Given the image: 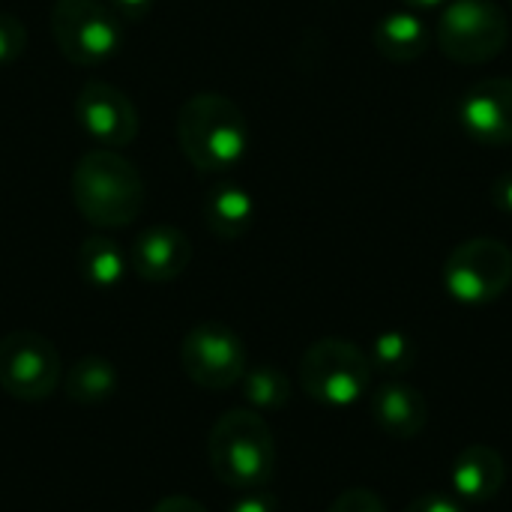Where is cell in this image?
Instances as JSON below:
<instances>
[{"label":"cell","mask_w":512,"mask_h":512,"mask_svg":"<svg viewBox=\"0 0 512 512\" xmlns=\"http://www.w3.org/2000/svg\"><path fill=\"white\" fill-rule=\"evenodd\" d=\"M72 204L96 228H126L144 210V177L120 150H87L72 168Z\"/></svg>","instance_id":"6da1fadb"},{"label":"cell","mask_w":512,"mask_h":512,"mask_svg":"<svg viewBox=\"0 0 512 512\" xmlns=\"http://www.w3.org/2000/svg\"><path fill=\"white\" fill-rule=\"evenodd\" d=\"M177 144L198 171H231L249 147V126L237 102L222 93H195L177 114Z\"/></svg>","instance_id":"7a4b0ae2"},{"label":"cell","mask_w":512,"mask_h":512,"mask_svg":"<svg viewBox=\"0 0 512 512\" xmlns=\"http://www.w3.org/2000/svg\"><path fill=\"white\" fill-rule=\"evenodd\" d=\"M207 459L219 483L234 492L264 489L276 471V438L258 411L234 408L216 420L207 438Z\"/></svg>","instance_id":"3957f363"},{"label":"cell","mask_w":512,"mask_h":512,"mask_svg":"<svg viewBox=\"0 0 512 512\" xmlns=\"http://www.w3.org/2000/svg\"><path fill=\"white\" fill-rule=\"evenodd\" d=\"M372 372L369 354L345 339H318L300 357L303 393L330 408H348L360 402L372 387Z\"/></svg>","instance_id":"277c9868"},{"label":"cell","mask_w":512,"mask_h":512,"mask_svg":"<svg viewBox=\"0 0 512 512\" xmlns=\"http://www.w3.org/2000/svg\"><path fill=\"white\" fill-rule=\"evenodd\" d=\"M444 288L462 306H489L512 285V252L498 237L459 243L444 261Z\"/></svg>","instance_id":"5b68a950"},{"label":"cell","mask_w":512,"mask_h":512,"mask_svg":"<svg viewBox=\"0 0 512 512\" xmlns=\"http://www.w3.org/2000/svg\"><path fill=\"white\" fill-rule=\"evenodd\" d=\"M510 39V21L492 0H450L438 21L441 51L465 66L495 60Z\"/></svg>","instance_id":"8992f818"},{"label":"cell","mask_w":512,"mask_h":512,"mask_svg":"<svg viewBox=\"0 0 512 512\" xmlns=\"http://www.w3.org/2000/svg\"><path fill=\"white\" fill-rule=\"evenodd\" d=\"M51 36L75 66H96L117 54L123 42L120 18L102 0H54Z\"/></svg>","instance_id":"52a82bcc"},{"label":"cell","mask_w":512,"mask_h":512,"mask_svg":"<svg viewBox=\"0 0 512 512\" xmlns=\"http://www.w3.org/2000/svg\"><path fill=\"white\" fill-rule=\"evenodd\" d=\"M60 354L51 339L15 330L0 339V387L21 402H42L60 384Z\"/></svg>","instance_id":"ba28073f"},{"label":"cell","mask_w":512,"mask_h":512,"mask_svg":"<svg viewBox=\"0 0 512 512\" xmlns=\"http://www.w3.org/2000/svg\"><path fill=\"white\" fill-rule=\"evenodd\" d=\"M180 366L192 384L204 390H228L240 384L246 375L243 339L225 324H198L183 336Z\"/></svg>","instance_id":"9c48e42d"},{"label":"cell","mask_w":512,"mask_h":512,"mask_svg":"<svg viewBox=\"0 0 512 512\" xmlns=\"http://www.w3.org/2000/svg\"><path fill=\"white\" fill-rule=\"evenodd\" d=\"M75 120L87 132V138L111 150L132 144L138 135V111L132 99L108 81H87L78 90Z\"/></svg>","instance_id":"30bf717a"},{"label":"cell","mask_w":512,"mask_h":512,"mask_svg":"<svg viewBox=\"0 0 512 512\" xmlns=\"http://www.w3.org/2000/svg\"><path fill=\"white\" fill-rule=\"evenodd\" d=\"M459 123L477 144H512V78H483L459 102Z\"/></svg>","instance_id":"8fae6325"},{"label":"cell","mask_w":512,"mask_h":512,"mask_svg":"<svg viewBox=\"0 0 512 512\" xmlns=\"http://www.w3.org/2000/svg\"><path fill=\"white\" fill-rule=\"evenodd\" d=\"M189 261H192V243L174 225H153L141 231L129 252V264L135 276L153 285L177 279L189 267Z\"/></svg>","instance_id":"7c38bea8"},{"label":"cell","mask_w":512,"mask_h":512,"mask_svg":"<svg viewBox=\"0 0 512 512\" xmlns=\"http://www.w3.org/2000/svg\"><path fill=\"white\" fill-rule=\"evenodd\" d=\"M507 483V465L504 456L495 447L471 444L465 447L453 468H450V486L453 492L468 504H489L501 495Z\"/></svg>","instance_id":"4fadbf2b"},{"label":"cell","mask_w":512,"mask_h":512,"mask_svg":"<svg viewBox=\"0 0 512 512\" xmlns=\"http://www.w3.org/2000/svg\"><path fill=\"white\" fill-rule=\"evenodd\" d=\"M372 420L396 441L417 438L429 423V405L420 390L402 381H390L372 393Z\"/></svg>","instance_id":"5bb4252c"},{"label":"cell","mask_w":512,"mask_h":512,"mask_svg":"<svg viewBox=\"0 0 512 512\" xmlns=\"http://www.w3.org/2000/svg\"><path fill=\"white\" fill-rule=\"evenodd\" d=\"M372 42H375L378 54L387 57L390 63H414L426 54L432 36L420 15H414L411 9H402V12L384 15L375 24Z\"/></svg>","instance_id":"9a60e30c"},{"label":"cell","mask_w":512,"mask_h":512,"mask_svg":"<svg viewBox=\"0 0 512 512\" xmlns=\"http://www.w3.org/2000/svg\"><path fill=\"white\" fill-rule=\"evenodd\" d=\"M204 222L219 240H240L255 222V201L237 183H219L204 195Z\"/></svg>","instance_id":"2e32d148"},{"label":"cell","mask_w":512,"mask_h":512,"mask_svg":"<svg viewBox=\"0 0 512 512\" xmlns=\"http://www.w3.org/2000/svg\"><path fill=\"white\" fill-rule=\"evenodd\" d=\"M78 273L93 288H117L126 276V255L111 237L93 234L78 246Z\"/></svg>","instance_id":"e0dca14e"},{"label":"cell","mask_w":512,"mask_h":512,"mask_svg":"<svg viewBox=\"0 0 512 512\" xmlns=\"http://www.w3.org/2000/svg\"><path fill=\"white\" fill-rule=\"evenodd\" d=\"M63 387H66V396L75 405H87V408L102 405L117 390V369L105 357L87 354V357L72 363V369L66 372Z\"/></svg>","instance_id":"ac0fdd59"},{"label":"cell","mask_w":512,"mask_h":512,"mask_svg":"<svg viewBox=\"0 0 512 512\" xmlns=\"http://www.w3.org/2000/svg\"><path fill=\"white\" fill-rule=\"evenodd\" d=\"M243 393L258 411H282L291 402V381L279 366H258L243 375Z\"/></svg>","instance_id":"d6986e66"},{"label":"cell","mask_w":512,"mask_h":512,"mask_svg":"<svg viewBox=\"0 0 512 512\" xmlns=\"http://www.w3.org/2000/svg\"><path fill=\"white\" fill-rule=\"evenodd\" d=\"M369 360H372L375 372L399 378V375H408L417 366V345L411 342V336H405L399 330H387V333L375 336Z\"/></svg>","instance_id":"ffe728a7"},{"label":"cell","mask_w":512,"mask_h":512,"mask_svg":"<svg viewBox=\"0 0 512 512\" xmlns=\"http://www.w3.org/2000/svg\"><path fill=\"white\" fill-rule=\"evenodd\" d=\"M27 48V27L21 18L0 12V66L18 60Z\"/></svg>","instance_id":"44dd1931"},{"label":"cell","mask_w":512,"mask_h":512,"mask_svg":"<svg viewBox=\"0 0 512 512\" xmlns=\"http://www.w3.org/2000/svg\"><path fill=\"white\" fill-rule=\"evenodd\" d=\"M327 512H387L384 501L372 489H348L342 492Z\"/></svg>","instance_id":"7402d4cb"},{"label":"cell","mask_w":512,"mask_h":512,"mask_svg":"<svg viewBox=\"0 0 512 512\" xmlns=\"http://www.w3.org/2000/svg\"><path fill=\"white\" fill-rule=\"evenodd\" d=\"M405 512H465L459 501H453L450 495H441V492H426L420 498H414Z\"/></svg>","instance_id":"603a6c76"},{"label":"cell","mask_w":512,"mask_h":512,"mask_svg":"<svg viewBox=\"0 0 512 512\" xmlns=\"http://www.w3.org/2000/svg\"><path fill=\"white\" fill-rule=\"evenodd\" d=\"M228 512H276V501L264 489H252V492H243Z\"/></svg>","instance_id":"cb8c5ba5"},{"label":"cell","mask_w":512,"mask_h":512,"mask_svg":"<svg viewBox=\"0 0 512 512\" xmlns=\"http://www.w3.org/2000/svg\"><path fill=\"white\" fill-rule=\"evenodd\" d=\"M150 3L153 0H111V12L126 21H138L150 12Z\"/></svg>","instance_id":"d4e9b609"},{"label":"cell","mask_w":512,"mask_h":512,"mask_svg":"<svg viewBox=\"0 0 512 512\" xmlns=\"http://www.w3.org/2000/svg\"><path fill=\"white\" fill-rule=\"evenodd\" d=\"M492 204H495L501 213H510L512 216V171L501 174V177L492 183Z\"/></svg>","instance_id":"484cf974"},{"label":"cell","mask_w":512,"mask_h":512,"mask_svg":"<svg viewBox=\"0 0 512 512\" xmlns=\"http://www.w3.org/2000/svg\"><path fill=\"white\" fill-rule=\"evenodd\" d=\"M153 512H207V507L198 504L195 498H186V495H168L153 507Z\"/></svg>","instance_id":"4316f807"},{"label":"cell","mask_w":512,"mask_h":512,"mask_svg":"<svg viewBox=\"0 0 512 512\" xmlns=\"http://www.w3.org/2000/svg\"><path fill=\"white\" fill-rule=\"evenodd\" d=\"M408 9H438V6H447L450 0H402Z\"/></svg>","instance_id":"83f0119b"}]
</instances>
